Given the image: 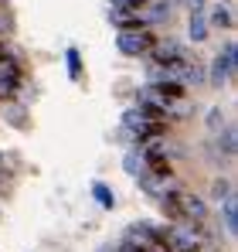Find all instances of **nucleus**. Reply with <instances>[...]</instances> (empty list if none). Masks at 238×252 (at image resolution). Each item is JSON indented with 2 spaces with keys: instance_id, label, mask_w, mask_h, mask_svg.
<instances>
[{
  "instance_id": "obj_1",
  "label": "nucleus",
  "mask_w": 238,
  "mask_h": 252,
  "mask_svg": "<svg viewBox=\"0 0 238 252\" xmlns=\"http://www.w3.org/2000/svg\"><path fill=\"white\" fill-rule=\"evenodd\" d=\"M167 249L170 252H201L204 249V235H201L198 221H180V225H170L167 235H163Z\"/></svg>"
},
{
  "instance_id": "obj_2",
  "label": "nucleus",
  "mask_w": 238,
  "mask_h": 252,
  "mask_svg": "<svg viewBox=\"0 0 238 252\" xmlns=\"http://www.w3.org/2000/svg\"><path fill=\"white\" fill-rule=\"evenodd\" d=\"M122 242L133 246L136 252H170V249H167V242H163V235L153 232L150 225H129Z\"/></svg>"
},
{
  "instance_id": "obj_3",
  "label": "nucleus",
  "mask_w": 238,
  "mask_h": 252,
  "mask_svg": "<svg viewBox=\"0 0 238 252\" xmlns=\"http://www.w3.org/2000/svg\"><path fill=\"white\" fill-rule=\"evenodd\" d=\"M150 44H153V38L143 31V28H122L116 38V48L122 51V55H129V58H140V55H147L150 51Z\"/></svg>"
},
{
  "instance_id": "obj_4",
  "label": "nucleus",
  "mask_w": 238,
  "mask_h": 252,
  "mask_svg": "<svg viewBox=\"0 0 238 252\" xmlns=\"http://www.w3.org/2000/svg\"><path fill=\"white\" fill-rule=\"evenodd\" d=\"M232 72H235V44L228 41L225 44V51L214 58V65H211V85H225L232 79Z\"/></svg>"
},
{
  "instance_id": "obj_5",
  "label": "nucleus",
  "mask_w": 238,
  "mask_h": 252,
  "mask_svg": "<svg viewBox=\"0 0 238 252\" xmlns=\"http://www.w3.org/2000/svg\"><path fill=\"white\" fill-rule=\"evenodd\" d=\"M21 82V72H17V65L10 62V58H0V95H10L14 89Z\"/></svg>"
},
{
  "instance_id": "obj_6",
  "label": "nucleus",
  "mask_w": 238,
  "mask_h": 252,
  "mask_svg": "<svg viewBox=\"0 0 238 252\" xmlns=\"http://www.w3.org/2000/svg\"><path fill=\"white\" fill-rule=\"evenodd\" d=\"M150 48H153V58H157V65H163V62H174V58H184V55H180V44H174V41L150 44Z\"/></svg>"
},
{
  "instance_id": "obj_7",
  "label": "nucleus",
  "mask_w": 238,
  "mask_h": 252,
  "mask_svg": "<svg viewBox=\"0 0 238 252\" xmlns=\"http://www.w3.org/2000/svg\"><path fill=\"white\" fill-rule=\"evenodd\" d=\"M208 38V17H204V7H194L191 14V41H204Z\"/></svg>"
},
{
  "instance_id": "obj_8",
  "label": "nucleus",
  "mask_w": 238,
  "mask_h": 252,
  "mask_svg": "<svg viewBox=\"0 0 238 252\" xmlns=\"http://www.w3.org/2000/svg\"><path fill=\"white\" fill-rule=\"evenodd\" d=\"M122 167H126V174H133V177H143L147 174V160H143V154H126Z\"/></svg>"
},
{
  "instance_id": "obj_9",
  "label": "nucleus",
  "mask_w": 238,
  "mask_h": 252,
  "mask_svg": "<svg viewBox=\"0 0 238 252\" xmlns=\"http://www.w3.org/2000/svg\"><path fill=\"white\" fill-rule=\"evenodd\" d=\"M92 194H95V201H99L102 208H116V194H113L106 184H99V181H95V184H92Z\"/></svg>"
},
{
  "instance_id": "obj_10",
  "label": "nucleus",
  "mask_w": 238,
  "mask_h": 252,
  "mask_svg": "<svg viewBox=\"0 0 238 252\" xmlns=\"http://www.w3.org/2000/svg\"><path fill=\"white\" fill-rule=\"evenodd\" d=\"M225 228H228V235H235V228H238V211H235V194H228V198H225Z\"/></svg>"
},
{
  "instance_id": "obj_11",
  "label": "nucleus",
  "mask_w": 238,
  "mask_h": 252,
  "mask_svg": "<svg viewBox=\"0 0 238 252\" xmlns=\"http://www.w3.org/2000/svg\"><path fill=\"white\" fill-rule=\"evenodd\" d=\"M218 147H221L225 154H235V129H225V133L218 136Z\"/></svg>"
},
{
  "instance_id": "obj_12",
  "label": "nucleus",
  "mask_w": 238,
  "mask_h": 252,
  "mask_svg": "<svg viewBox=\"0 0 238 252\" xmlns=\"http://www.w3.org/2000/svg\"><path fill=\"white\" fill-rule=\"evenodd\" d=\"M68 75H72V79L82 75V62H79V51H75V48H68Z\"/></svg>"
},
{
  "instance_id": "obj_13",
  "label": "nucleus",
  "mask_w": 238,
  "mask_h": 252,
  "mask_svg": "<svg viewBox=\"0 0 238 252\" xmlns=\"http://www.w3.org/2000/svg\"><path fill=\"white\" fill-rule=\"evenodd\" d=\"M211 21H214V24H221V28H232V14H228V7H218Z\"/></svg>"
},
{
  "instance_id": "obj_14",
  "label": "nucleus",
  "mask_w": 238,
  "mask_h": 252,
  "mask_svg": "<svg viewBox=\"0 0 238 252\" xmlns=\"http://www.w3.org/2000/svg\"><path fill=\"white\" fill-rule=\"evenodd\" d=\"M211 191H214V198H218V201H225V198L232 194V184H228V181H214V188H211Z\"/></svg>"
},
{
  "instance_id": "obj_15",
  "label": "nucleus",
  "mask_w": 238,
  "mask_h": 252,
  "mask_svg": "<svg viewBox=\"0 0 238 252\" xmlns=\"http://www.w3.org/2000/svg\"><path fill=\"white\" fill-rule=\"evenodd\" d=\"M221 123H225V120H221V109H211V113H208V126L218 133V129H221Z\"/></svg>"
},
{
  "instance_id": "obj_16",
  "label": "nucleus",
  "mask_w": 238,
  "mask_h": 252,
  "mask_svg": "<svg viewBox=\"0 0 238 252\" xmlns=\"http://www.w3.org/2000/svg\"><path fill=\"white\" fill-rule=\"evenodd\" d=\"M187 3H191V7H204V0H187Z\"/></svg>"
},
{
  "instance_id": "obj_17",
  "label": "nucleus",
  "mask_w": 238,
  "mask_h": 252,
  "mask_svg": "<svg viewBox=\"0 0 238 252\" xmlns=\"http://www.w3.org/2000/svg\"><path fill=\"white\" fill-rule=\"evenodd\" d=\"M0 3H3V0H0Z\"/></svg>"
}]
</instances>
